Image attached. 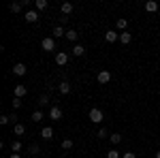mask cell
<instances>
[{
	"instance_id": "cell-30",
	"label": "cell",
	"mask_w": 160,
	"mask_h": 158,
	"mask_svg": "<svg viewBox=\"0 0 160 158\" xmlns=\"http://www.w3.org/2000/svg\"><path fill=\"white\" fill-rule=\"evenodd\" d=\"M28 150H30V154H38V152H41V147H38L37 143H32V145L28 147Z\"/></svg>"
},
{
	"instance_id": "cell-14",
	"label": "cell",
	"mask_w": 160,
	"mask_h": 158,
	"mask_svg": "<svg viewBox=\"0 0 160 158\" xmlns=\"http://www.w3.org/2000/svg\"><path fill=\"white\" fill-rule=\"evenodd\" d=\"M34 7H37V11H47L49 9V2L47 0H34Z\"/></svg>"
},
{
	"instance_id": "cell-2",
	"label": "cell",
	"mask_w": 160,
	"mask_h": 158,
	"mask_svg": "<svg viewBox=\"0 0 160 158\" xmlns=\"http://www.w3.org/2000/svg\"><path fill=\"white\" fill-rule=\"evenodd\" d=\"M68 62H71V56H68L66 51H58V54H56V64H58V66H66Z\"/></svg>"
},
{
	"instance_id": "cell-34",
	"label": "cell",
	"mask_w": 160,
	"mask_h": 158,
	"mask_svg": "<svg viewBox=\"0 0 160 158\" xmlns=\"http://www.w3.org/2000/svg\"><path fill=\"white\" fill-rule=\"evenodd\" d=\"M9 158H22V154H11Z\"/></svg>"
},
{
	"instance_id": "cell-10",
	"label": "cell",
	"mask_w": 160,
	"mask_h": 158,
	"mask_svg": "<svg viewBox=\"0 0 160 158\" xmlns=\"http://www.w3.org/2000/svg\"><path fill=\"white\" fill-rule=\"evenodd\" d=\"M143 9H145L148 13H156L160 7H158V2H156V0H148V2L143 4Z\"/></svg>"
},
{
	"instance_id": "cell-20",
	"label": "cell",
	"mask_w": 160,
	"mask_h": 158,
	"mask_svg": "<svg viewBox=\"0 0 160 158\" xmlns=\"http://www.w3.org/2000/svg\"><path fill=\"white\" fill-rule=\"evenodd\" d=\"M11 152L13 154H19V152H22V141H17V139L11 141Z\"/></svg>"
},
{
	"instance_id": "cell-35",
	"label": "cell",
	"mask_w": 160,
	"mask_h": 158,
	"mask_svg": "<svg viewBox=\"0 0 160 158\" xmlns=\"http://www.w3.org/2000/svg\"><path fill=\"white\" fill-rule=\"evenodd\" d=\"M156 158H160V150H158V154H156Z\"/></svg>"
},
{
	"instance_id": "cell-26",
	"label": "cell",
	"mask_w": 160,
	"mask_h": 158,
	"mask_svg": "<svg viewBox=\"0 0 160 158\" xmlns=\"http://www.w3.org/2000/svg\"><path fill=\"white\" fill-rule=\"evenodd\" d=\"M107 158H122V154L113 147V150H109V152H107Z\"/></svg>"
},
{
	"instance_id": "cell-13",
	"label": "cell",
	"mask_w": 160,
	"mask_h": 158,
	"mask_svg": "<svg viewBox=\"0 0 160 158\" xmlns=\"http://www.w3.org/2000/svg\"><path fill=\"white\" fill-rule=\"evenodd\" d=\"M71 54H73L75 58H81V56L86 54V49H83V45H79V43H77V45H75V47L71 49Z\"/></svg>"
},
{
	"instance_id": "cell-27",
	"label": "cell",
	"mask_w": 160,
	"mask_h": 158,
	"mask_svg": "<svg viewBox=\"0 0 160 158\" xmlns=\"http://www.w3.org/2000/svg\"><path fill=\"white\" fill-rule=\"evenodd\" d=\"M96 137H98V139H107V137H109V133H107V128H98V133H96Z\"/></svg>"
},
{
	"instance_id": "cell-33",
	"label": "cell",
	"mask_w": 160,
	"mask_h": 158,
	"mask_svg": "<svg viewBox=\"0 0 160 158\" xmlns=\"http://www.w3.org/2000/svg\"><path fill=\"white\" fill-rule=\"evenodd\" d=\"M9 118H11V122H13V126H15V124H17V113H11V115H9Z\"/></svg>"
},
{
	"instance_id": "cell-8",
	"label": "cell",
	"mask_w": 160,
	"mask_h": 158,
	"mask_svg": "<svg viewBox=\"0 0 160 158\" xmlns=\"http://www.w3.org/2000/svg\"><path fill=\"white\" fill-rule=\"evenodd\" d=\"M62 115H64V113H62V109L58 107V105L49 109V120H62Z\"/></svg>"
},
{
	"instance_id": "cell-11",
	"label": "cell",
	"mask_w": 160,
	"mask_h": 158,
	"mask_svg": "<svg viewBox=\"0 0 160 158\" xmlns=\"http://www.w3.org/2000/svg\"><path fill=\"white\" fill-rule=\"evenodd\" d=\"M41 137H43L45 141H51V139H53V128H51V126H45V128H41Z\"/></svg>"
},
{
	"instance_id": "cell-12",
	"label": "cell",
	"mask_w": 160,
	"mask_h": 158,
	"mask_svg": "<svg viewBox=\"0 0 160 158\" xmlns=\"http://www.w3.org/2000/svg\"><path fill=\"white\" fill-rule=\"evenodd\" d=\"M118 38H120V34H115V30H107V32H105V41H107V43H115Z\"/></svg>"
},
{
	"instance_id": "cell-15",
	"label": "cell",
	"mask_w": 160,
	"mask_h": 158,
	"mask_svg": "<svg viewBox=\"0 0 160 158\" xmlns=\"http://www.w3.org/2000/svg\"><path fill=\"white\" fill-rule=\"evenodd\" d=\"M120 41H122L124 45H128V43L132 41V34H130L128 30H126V32H120Z\"/></svg>"
},
{
	"instance_id": "cell-18",
	"label": "cell",
	"mask_w": 160,
	"mask_h": 158,
	"mask_svg": "<svg viewBox=\"0 0 160 158\" xmlns=\"http://www.w3.org/2000/svg\"><path fill=\"white\" fill-rule=\"evenodd\" d=\"M13 133L17 135V137H22V135L26 133V126H24V124H19V122H17V124L13 126Z\"/></svg>"
},
{
	"instance_id": "cell-25",
	"label": "cell",
	"mask_w": 160,
	"mask_h": 158,
	"mask_svg": "<svg viewBox=\"0 0 160 158\" xmlns=\"http://www.w3.org/2000/svg\"><path fill=\"white\" fill-rule=\"evenodd\" d=\"M62 150H73V139H62Z\"/></svg>"
},
{
	"instance_id": "cell-22",
	"label": "cell",
	"mask_w": 160,
	"mask_h": 158,
	"mask_svg": "<svg viewBox=\"0 0 160 158\" xmlns=\"http://www.w3.org/2000/svg\"><path fill=\"white\" fill-rule=\"evenodd\" d=\"M58 90H60V94H68V92H71V84H68V81H62Z\"/></svg>"
},
{
	"instance_id": "cell-4",
	"label": "cell",
	"mask_w": 160,
	"mask_h": 158,
	"mask_svg": "<svg viewBox=\"0 0 160 158\" xmlns=\"http://www.w3.org/2000/svg\"><path fill=\"white\" fill-rule=\"evenodd\" d=\"M28 73V66H26L24 62H17V64H13V75H17V77H24Z\"/></svg>"
},
{
	"instance_id": "cell-7",
	"label": "cell",
	"mask_w": 160,
	"mask_h": 158,
	"mask_svg": "<svg viewBox=\"0 0 160 158\" xmlns=\"http://www.w3.org/2000/svg\"><path fill=\"white\" fill-rule=\"evenodd\" d=\"M24 19L28 22V24H34V22H38V11H26V15H24Z\"/></svg>"
},
{
	"instance_id": "cell-9",
	"label": "cell",
	"mask_w": 160,
	"mask_h": 158,
	"mask_svg": "<svg viewBox=\"0 0 160 158\" xmlns=\"http://www.w3.org/2000/svg\"><path fill=\"white\" fill-rule=\"evenodd\" d=\"M60 13H62V17L71 15V13H73V2H62L60 4Z\"/></svg>"
},
{
	"instance_id": "cell-23",
	"label": "cell",
	"mask_w": 160,
	"mask_h": 158,
	"mask_svg": "<svg viewBox=\"0 0 160 158\" xmlns=\"http://www.w3.org/2000/svg\"><path fill=\"white\" fill-rule=\"evenodd\" d=\"M109 141L113 143V145H118V143L122 141V135H120V133H113V135H109Z\"/></svg>"
},
{
	"instance_id": "cell-32",
	"label": "cell",
	"mask_w": 160,
	"mask_h": 158,
	"mask_svg": "<svg viewBox=\"0 0 160 158\" xmlns=\"http://www.w3.org/2000/svg\"><path fill=\"white\" fill-rule=\"evenodd\" d=\"M9 122H11L9 115H0V124H9Z\"/></svg>"
},
{
	"instance_id": "cell-28",
	"label": "cell",
	"mask_w": 160,
	"mask_h": 158,
	"mask_svg": "<svg viewBox=\"0 0 160 158\" xmlns=\"http://www.w3.org/2000/svg\"><path fill=\"white\" fill-rule=\"evenodd\" d=\"M47 103H49V94H43V96L38 98V105H41V107H45Z\"/></svg>"
},
{
	"instance_id": "cell-31",
	"label": "cell",
	"mask_w": 160,
	"mask_h": 158,
	"mask_svg": "<svg viewBox=\"0 0 160 158\" xmlns=\"http://www.w3.org/2000/svg\"><path fill=\"white\" fill-rule=\"evenodd\" d=\"M122 158H137V154H135V152H124Z\"/></svg>"
},
{
	"instance_id": "cell-16",
	"label": "cell",
	"mask_w": 160,
	"mask_h": 158,
	"mask_svg": "<svg viewBox=\"0 0 160 158\" xmlns=\"http://www.w3.org/2000/svg\"><path fill=\"white\" fill-rule=\"evenodd\" d=\"M66 38H68V41H73V43H77V38H79V32L71 28V30H66Z\"/></svg>"
},
{
	"instance_id": "cell-5",
	"label": "cell",
	"mask_w": 160,
	"mask_h": 158,
	"mask_svg": "<svg viewBox=\"0 0 160 158\" xmlns=\"http://www.w3.org/2000/svg\"><path fill=\"white\" fill-rule=\"evenodd\" d=\"M26 94H28V88H26V85H15V88H13V96H17V98H24Z\"/></svg>"
},
{
	"instance_id": "cell-3",
	"label": "cell",
	"mask_w": 160,
	"mask_h": 158,
	"mask_svg": "<svg viewBox=\"0 0 160 158\" xmlns=\"http://www.w3.org/2000/svg\"><path fill=\"white\" fill-rule=\"evenodd\" d=\"M41 47L45 49V51H53V49H56V38L45 37L43 41H41Z\"/></svg>"
},
{
	"instance_id": "cell-17",
	"label": "cell",
	"mask_w": 160,
	"mask_h": 158,
	"mask_svg": "<svg viewBox=\"0 0 160 158\" xmlns=\"http://www.w3.org/2000/svg\"><path fill=\"white\" fill-rule=\"evenodd\" d=\"M126 26H128V19H124V17H120V19L115 22V28L122 30V32H126Z\"/></svg>"
},
{
	"instance_id": "cell-6",
	"label": "cell",
	"mask_w": 160,
	"mask_h": 158,
	"mask_svg": "<svg viewBox=\"0 0 160 158\" xmlns=\"http://www.w3.org/2000/svg\"><path fill=\"white\" fill-rule=\"evenodd\" d=\"M96 79H98V84H109L111 81V73L109 71H98V75H96Z\"/></svg>"
},
{
	"instance_id": "cell-29",
	"label": "cell",
	"mask_w": 160,
	"mask_h": 158,
	"mask_svg": "<svg viewBox=\"0 0 160 158\" xmlns=\"http://www.w3.org/2000/svg\"><path fill=\"white\" fill-rule=\"evenodd\" d=\"M24 103H22V98H17V96H13V109H19Z\"/></svg>"
},
{
	"instance_id": "cell-21",
	"label": "cell",
	"mask_w": 160,
	"mask_h": 158,
	"mask_svg": "<svg viewBox=\"0 0 160 158\" xmlns=\"http://www.w3.org/2000/svg\"><path fill=\"white\" fill-rule=\"evenodd\" d=\"M22 7H24L22 2H11V4H9V11H11V13H19V11H22Z\"/></svg>"
},
{
	"instance_id": "cell-19",
	"label": "cell",
	"mask_w": 160,
	"mask_h": 158,
	"mask_svg": "<svg viewBox=\"0 0 160 158\" xmlns=\"http://www.w3.org/2000/svg\"><path fill=\"white\" fill-rule=\"evenodd\" d=\"M51 34H53V38L66 37V32H64V28H62V26H56V28H53V32H51Z\"/></svg>"
},
{
	"instance_id": "cell-24",
	"label": "cell",
	"mask_w": 160,
	"mask_h": 158,
	"mask_svg": "<svg viewBox=\"0 0 160 158\" xmlns=\"http://www.w3.org/2000/svg\"><path fill=\"white\" fill-rule=\"evenodd\" d=\"M43 118H45V113H43V111H34L30 120H32V122H41V120H43Z\"/></svg>"
},
{
	"instance_id": "cell-1",
	"label": "cell",
	"mask_w": 160,
	"mask_h": 158,
	"mask_svg": "<svg viewBox=\"0 0 160 158\" xmlns=\"http://www.w3.org/2000/svg\"><path fill=\"white\" fill-rule=\"evenodd\" d=\"M88 118H90V122H94V124H100V122L105 120V113H102L100 109H96V107H94V109H90Z\"/></svg>"
}]
</instances>
